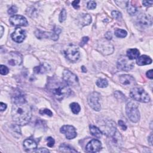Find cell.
Returning a JSON list of instances; mask_svg holds the SVG:
<instances>
[{
  "label": "cell",
  "mask_w": 153,
  "mask_h": 153,
  "mask_svg": "<svg viewBox=\"0 0 153 153\" xmlns=\"http://www.w3.org/2000/svg\"><path fill=\"white\" fill-rule=\"evenodd\" d=\"M12 116L14 123L19 126L28 124L32 117L31 110L26 100L13 102Z\"/></svg>",
  "instance_id": "1"
},
{
  "label": "cell",
  "mask_w": 153,
  "mask_h": 153,
  "mask_svg": "<svg viewBox=\"0 0 153 153\" xmlns=\"http://www.w3.org/2000/svg\"><path fill=\"white\" fill-rule=\"evenodd\" d=\"M66 83L55 79H50L47 83V89L51 95L58 101L68 97L71 93V90Z\"/></svg>",
  "instance_id": "2"
},
{
  "label": "cell",
  "mask_w": 153,
  "mask_h": 153,
  "mask_svg": "<svg viewBox=\"0 0 153 153\" xmlns=\"http://www.w3.org/2000/svg\"><path fill=\"white\" fill-rule=\"evenodd\" d=\"M126 114L129 120L133 123H136L140 119L138 105L132 101H129L126 106Z\"/></svg>",
  "instance_id": "3"
},
{
  "label": "cell",
  "mask_w": 153,
  "mask_h": 153,
  "mask_svg": "<svg viewBox=\"0 0 153 153\" xmlns=\"http://www.w3.org/2000/svg\"><path fill=\"white\" fill-rule=\"evenodd\" d=\"M130 96L134 100L143 103H147L150 101L148 94L140 87L133 88L130 91Z\"/></svg>",
  "instance_id": "4"
},
{
  "label": "cell",
  "mask_w": 153,
  "mask_h": 153,
  "mask_svg": "<svg viewBox=\"0 0 153 153\" xmlns=\"http://www.w3.org/2000/svg\"><path fill=\"white\" fill-rule=\"evenodd\" d=\"M65 57L72 62H75L80 58L79 48L74 45H70L64 51Z\"/></svg>",
  "instance_id": "5"
},
{
  "label": "cell",
  "mask_w": 153,
  "mask_h": 153,
  "mask_svg": "<svg viewBox=\"0 0 153 153\" xmlns=\"http://www.w3.org/2000/svg\"><path fill=\"white\" fill-rule=\"evenodd\" d=\"M134 67V64L127 57L122 56H121L117 62V68L120 70L124 71H129L132 70Z\"/></svg>",
  "instance_id": "6"
},
{
  "label": "cell",
  "mask_w": 153,
  "mask_h": 153,
  "mask_svg": "<svg viewBox=\"0 0 153 153\" xmlns=\"http://www.w3.org/2000/svg\"><path fill=\"white\" fill-rule=\"evenodd\" d=\"M100 94L97 92L91 93L88 97V103L91 108L96 111L101 110V106L100 104Z\"/></svg>",
  "instance_id": "7"
},
{
  "label": "cell",
  "mask_w": 153,
  "mask_h": 153,
  "mask_svg": "<svg viewBox=\"0 0 153 153\" xmlns=\"http://www.w3.org/2000/svg\"><path fill=\"white\" fill-rule=\"evenodd\" d=\"M63 80L68 86H76L79 85V79L76 75L69 70H65L63 72Z\"/></svg>",
  "instance_id": "8"
},
{
  "label": "cell",
  "mask_w": 153,
  "mask_h": 153,
  "mask_svg": "<svg viewBox=\"0 0 153 153\" xmlns=\"http://www.w3.org/2000/svg\"><path fill=\"white\" fill-rule=\"evenodd\" d=\"M102 132L106 135L107 136H112L117 131L116 123L112 121H106L103 125H100Z\"/></svg>",
  "instance_id": "9"
},
{
  "label": "cell",
  "mask_w": 153,
  "mask_h": 153,
  "mask_svg": "<svg viewBox=\"0 0 153 153\" xmlns=\"http://www.w3.org/2000/svg\"><path fill=\"white\" fill-rule=\"evenodd\" d=\"M60 132L64 134L68 139H72L76 136V130L72 126L65 125L60 128Z\"/></svg>",
  "instance_id": "10"
},
{
  "label": "cell",
  "mask_w": 153,
  "mask_h": 153,
  "mask_svg": "<svg viewBox=\"0 0 153 153\" xmlns=\"http://www.w3.org/2000/svg\"><path fill=\"white\" fill-rule=\"evenodd\" d=\"M9 22L13 26H26L28 24L27 19L21 15H13L10 18Z\"/></svg>",
  "instance_id": "11"
},
{
  "label": "cell",
  "mask_w": 153,
  "mask_h": 153,
  "mask_svg": "<svg viewBox=\"0 0 153 153\" xmlns=\"http://www.w3.org/2000/svg\"><path fill=\"white\" fill-rule=\"evenodd\" d=\"M26 37L25 30L20 28H17L12 34V40L16 43H20L24 41Z\"/></svg>",
  "instance_id": "12"
},
{
  "label": "cell",
  "mask_w": 153,
  "mask_h": 153,
  "mask_svg": "<svg viewBox=\"0 0 153 153\" xmlns=\"http://www.w3.org/2000/svg\"><path fill=\"white\" fill-rule=\"evenodd\" d=\"M97 48L105 55L112 54L114 51L113 45L107 41H102L101 43H99Z\"/></svg>",
  "instance_id": "13"
},
{
  "label": "cell",
  "mask_w": 153,
  "mask_h": 153,
  "mask_svg": "<svg viewBox=\"0 0 153 153\" xmlns=\"http://www.w3.org/2000/svg\"><path fill=\"white\" fill-rule=\"evenodd\" d=\"M101 148L102 144L97 139H93L90 141L86 147V151L89 152H96L100 151Z\"/></svg>",
  "instance_id": "14"
},
{
  "label": "cell",
  "mask_w": 153,
  "mask_h": 153,
  "mask_svg": "<svg viewBox=\"0 0 153 153\" xmlns=\"http://www.w3.org/2000/svg\"><path fill=\"white\" fill-rule=\"evenodd\" d=\"M10 59L9 60L8 64L12 66L20 65L22 62V57L20 53L18 52H11Z\"/></svg>",
  "instance_id": "15"
},
{
  "label": "cell",
  "mask_w": 153,
  "mask_h": 153,
  "mask_svg": "<svg viewBox=\"0 0 153 153\" xmlns=\"http://www.w3.org/2000/svg\"><path fill=\"white\" fill-rule=\"evenodd\" d=\"M137 20H138V22L140 25L145 26H151L152 24V18L149 14L145 13L140 14L138 17H137Z\"/></svg>",
  "instance_id": "16"
},
{
  "label": "cell",
  "mask_w": 153,
  "mask_h": 153,
  "mask_svg": "<svg viewBox=\"0 0 153 153\" xmlns=\"http://www.w3.org/2000/svg\"><path fill=\"white\" fill-rule=\"evenodd\" d=\"M120 82L124 86H133L135 84V80L130 75H121L120 76Z\"/></svg>",
  "instance_id": "17"
},
{
  "label": "cell",
  "mask_w": 153,
  "mask_h": 153,
  "mask_svg": "<svg viewBox=\"0 0 153 153\" xmlns=\"http://www.w3.org/2000/svg\"><path fill=\"white\" fill-rule=\"evenodd\" d=\"M78 24L81 27L89 25L91 22V17L89 14H81L79 16L78 19Z\"/></svg>",
  "instance_id": "18"
},
{
  "label": "cell",
  "mask_w": 153,
  "mask_h": 153,
  "mask_svg": "<svg viewBox=\"0 0 153 153\" xmlns=\"http://www.w3.org/2000/svg\"><path fill=\"white\" fill-rule=\"evenodd\" d=\"M152 59L147 55H142L140 57H138L136 60L137 64L139 66L150 65L152 63Z\"/></svg>",
  "instance_id": "19"
},
{
  "label": "cell",
  "mask_w": 153,
  "mask_h": 153,
  "mask_svg": "<svg viewBox=\"0 0 153 153\" xmlns=\"http://www.w3.org/2000/svg\"><path fill=\"white\" fill-rule=\"evenodd\" d=\"M139 51L137 49H130L127 50V57L130 60H133L139 56Z\"/></svg>",
  "instance_id": "20"
},
{
  "label": "cell",
  "mask_w": 153,
  "mask_h": 153,
  "mask_svg": "<svg viewBox=\"0 0 153 153\" xmlns=\"http://www.w3.org/2000/svg\"><path fill=\"white\" fill-rule=\"evenodd\" d=\"M24 147L28 150H35L37 147V144L35 141L31 139H27L24 142Z\"/></svg>",
  "instance_id": "21"
},
{
  "label": "cell",
  "mask_w": 153,
  "mask_h": 153,
  "mask_svg": "<svg viewBox=\"0 0 153 153\" xmlns=\"http://www.w3.org/2000/svg\"><path fill=\"white\" fill-rule=\"evenodd\" d=\"M50 66L47 64H42L34 68V71L36 74H43L50 70Z\"/></svg>",
  "instance_id": "22"
},
{
  "label": "cell",
  "mask_w": 153,
  "mask_h": 153,
  "mask_svg": "<svg viewBox=\"0 0 153 153\" xmlns=\"http://www.w3.org/2000/svg\"><path fill=\"white\" fill-rule=\"evenodd\" d=\"M90 133L91 135L96 137H97V138H100L101 137H102V132H101L100 129H99L98 127H97L95 126L90 125Z\"/></svg>",
  "instance_id": "23"
},
{
  "label": "cell",
  "mask_w": 153,
  "mask_h": 153,
  "mask_svg": "<svg viewBox=\"0 0 153 153\" xmlns=\"http://www.w3.org/2000/svg\"><path fill=\"white\" fill-rule=\"evenodd\" d=\"M52 34L53 33H50V32H43L41 30H38L35 32V35L37 38H50L51 39L52 37Z\"/></svg>",
  "instance_id": "24"
},
{
  "label": "cell",
  "mask_w": 153,
  "mask_h": 153,
  "mask_svg": "<svg viewBox=\"0 0 153 153\" xmlns=\"http://www.w3.org/2000/svg\"><path fill=\"white\" fill-rule=\"evenodd\" d=\"M59 151L60 152H76L77 151L74 150V148H71V147L69 146L68 145H66L65 144H62L59 147Z\"/></svg>",
  "instance_id": "25"
},
{
  "label": "cell",
  "mask_w": 153,
  "mask_h": 153,
  "mask_svg": "<svg viewBox=\"0 0 153 153\" xmlns=\"http://www.w3.org/2000/svg\"><path fill=\"white\" fill-rule=\"evenodd\" d=\"M96 85L99 87L105 88L108 85V81L104 79H99L96 81Z\"/></svg>",
  "instance_id": "26"
},
{
  "label": "cell",
  "mask_w": 153,
  "mask_h": 153,
  "mask_svg": "<svg viewBox=\"0 0 153 153\" xmlns=\"http://www.w3.org/2000/svg\"><path fill=\"white\" fill-rule=\"evenodd\" d=\"M70 108L72 110V112L75 114H77L80 112L81 110L80 106L79 105V104L76 103V102H73L70 105Z\"/></svg>",
  "instance_id": "27"
},
{
  "label": "cell",
  "mask_w": 153,
  "mask_h": 153,
  "mask_svg": "<svg viewBox=\"0 0 153 153\" xmlns=\"http://www.w3.org/2000/svg\"><path fill=\"white\" fill-rule=\"evenodd\" d=\"M115 35H116L118 38H125L126 37L127 33L124 29H117L114 32Z\"/></svg>",
  "instance_id": "28"
},
{
  "label": "cell",
  "mask_w": 153,
  "mask_h": 153,
  "mask_svg": "<svg viewBox=\"0 0 153 153\" xmlns=\"http://www.w3.org/2000/svg\"><path fill=\"white\" fill-rule=\"evenodd\" d=\"M126 7H127V12L128 13L131 15V16H133V15L135 14L136 12H137V9L136 8V7L132 5V4H129V2H128L127 5H126Z\"/></svg>",
  "instance_id": "29"
},
{
  "label": "cell",
  "mask_w": 153,
  "mask_h": 153,
  "mask_svg": "<svg viewBox=\"0 0 153 153\" xmlns=\"http://www.w3.org/2000/svg\"><path fill=\"white\" fill-rule=\"evenodd\" d=\"M66 19V12L65 9H63L61 11L60 15H59V21L60 22H64Z\"/></svg>",
  "instance_id": "30"
},
{
  "label": "cell",
  "mask_w": 153,
  "mask_h": 153,
  "mask_svg": "<svg viewBox=\"0 0 153 153\" xmlns=\"http://www.w3.org/2000/svg\"><path fill=\"white\" fill-rule=\"evenodd\" d=\"M9 68H7L6 66L1 65L0 66V73L1 75H7L9 73Z\"/></svg>",
  "instance_id": "31"
},
{
  "label": "cell",
  "mask_w": 153,
  "mask_h": 153,
  "mask_svg": "<svg viewBox=\"0 0 153 153\" xmlns=\"http://www.w3.org/2000/svg\"><path fill=\"white\" fill-rule=\"evenodd\" d=\"M112 16L116 20H120L122 18L121 13L118 11H113L111 13Z\"/></svg>",
  "instance_id": "32"
},
{
  "label": "cell",
  "mask_w": 153,
  "mask_h": 153,
  "mask_svg": "<svg viewBox=\"0 0 153 153\" xmlns=\"http://www.w3.org/2000/svg\"><path fill=\"white\" fill-rule=\"evenodd\" d=\"M40 114L41 115H47V116L51 117L53 116V112L49 109H42L40 110Z\"/></svg>",
  "instance_id": "33"
},
{
  "label": "cell",
  "mask_w": 153,
  "mask_h": 153,
  "mask_svg": "<svg viewBox=\"0 0 153 153\" xmlns=\"http://www.w3.org/2000/svg\"><path fill=\"white\" fill-rule=\"evenodd\" d=\"M115 96L120 101H123L125 99V96L122 93L121 91H116V92H115Z\"/></svg>",
  "instance_id": "34"
},
{
  "label": "cell",
  "mask_w": 153,
  "mask_h": 153,
  "mask_svg": "<svg viewBox=\"0 0 153 153\" xmlns=\"http://www.w3.org/2000/svg\"><path fill=\"white\" fill-rule=\"evenodd\" d=\"M87 8L89 10H93L96 9V3L94 1H90L87 3Z\"/></svg>",
  "instance_id": "35"
},
{
  "label": "cell",
  "mask_w": 153,
  "mask_h": 153,
  "mask_svg": "<svg viewBox=\"0 0 153 153\" xmlns=\"http://www.w3.org/2000/svg\"><path fill=\"white\" fill-rule=\"evenodd\" d=\"M47 146L49 147H53L54 146L55 141V139L51 137H48L47 138Z\"/></svg>",
  "instance_id": "36"
},
{
  "label": "cell",
  "mask_w": 153,
  "mask_h": 153,
  "mask_svg": "<svg viewBox=\"0 0 153 153\" xmlns=\"http://www.w3.org/2000/svg\"><path fill=\"white\" fill-rule=\"evenodd\" d=\"M17 12H18V8L16 7V6L15 5L12 6L8 10V13L10 15H13L15 13H16Z\"/></svg>",
  "instance_id": "37"
},
{
  "label": "cell",
  "mask_w": 153,
  "mask_h": 153,
  "mask_svg": "<svg viewBox=\"0 0 153 153\" xmlns=\"http://www.w3.org/2000/svg\"><path fill=\"white\" fill-rule=\"evenodd\" d=\"M89 40V38L88 37H83L82 38V40H81V41L80 42V45L81 47H83L84 45H85V44H87V43L88 42Z\"/></svg>",
  "instance_id": "38"
},
{
  "label": "cell",
  "mask_w": 153,
  "mask_h": 153,
  "mask_svg": "<svg viewBox=\"0 0 153 153\" xmlns=\"http://www.w3.org/2000/svg\"><path fill=\"white\" fill-rule=\"evenodd\" d=\"M118 125H119V126L121 127V129L122 130H123V131H126V130L127 129V126H126L124 122L122 120H120L118 121Z\"/></svg>",
  "instance_id": "39"
},
{
  "label": "cell",
  "mask_w": 153,
  "mask_h": 153,
  "mask_svg": "<svg viewBox=\"0 0 153 153\" xmlns=\"http://www.w3.org/2000/svg\"><path fill=\"white\" fill-rule=\"evenodd\" d=\"M80 1H74L72 3V5L73 6V7L75 9H79L80 8V6H79V3H80Z\"/></svg>",
  "instance_id": "40"
},
{
  "label": "cell",
  "mask_w": 153,
  "mask_h": 153,
  "mask_svg": "<svg viewBox=\"0 0 153 153\" xmlns=\"http://www.w3.org/2000/svg\"><path fill=\"white\" fill-rule=\"evenodd\" d=\"M142 4L145 7H150L153 4L152 1H143Z\"/></svg>",
  "instance_id": "41"
},
{
  "label": "cell",
  "mask_w": 153,
  "mask_h": 153,
  "mask_svg": "<svg viewBox=\"0 0 153 153\" xmlns=\"http://www.w3.org/2000/svg\"><path fill=\"white\" fill-rule=\"evenodd\" d=\"M105 38L107 40H111L112 38V35L111 32H107L105 34Z\"/></svg>",
  "instance_id": "42"
},
{
  "label": "cell",
  "mask_w": 153,
  "mask_h": 153,
  "mask_svg": "<svg viewBox=\"0 0 153 153\" xmlns=\"http://www.w3.org/2000/svg\"><path fill=\"white\" fill-rule=\"evenodd\" d=\"M35 152H49V151L48 150H47L46 148H40L38 149L36 151H35Z\"/></svg>",
  "instance_id": "43"
},
{
  "label": "cell",
  "mask_w": 153,
  "mask_h": 153,
  "mask_svg": "<svg viewBox=\"0 0 153 153\" xmlns=\"http://www.w3.org/2000/svg\"><path fill=\"white\" fill-rule=\"evenodd\" d=\"M0 105H0V106H1V107H0V110H1V111H3L5 110H6V108H7V105L5 104H4L3 102H1Z\"/></svg>",
  "instance_id": "44"
},
{
  "label": "cell",
  "mask_w": 153,
  "mask_h": 153,
  "mask_svg": "<svg viewBox=\"0 0 153 153\" xmlns=\"http://www.w3.org/2000/svg\"><path fill=\"white\" fill-rule=\"evenodd\" d=\"M152 71H153L152 70H149L148 71H147V76L150 79H153Z\"/></svg>",
  "instance_id": "45"
},
{
  "label": "cell",
  "mask_w": 153,
  "mask_h": 153,
  "mask_svg": "<svg viewBox=\"0 0 153 153\" xmlns=\"http://www.w3.org/2000/svg\"><path fill=\"white\" fill-rule=\"evenodd\" d=\"M54 32L58 35H59L61 32V29L59 27H55L54 29Z\"/></svg>",
  "instance_id": "46"
},
{
  "label": "cell",
  "mask_w": 153,
  "mask_h": 153,
  "mask_svg": "<svg viewBox=\"0 0 153 153\" xmlns=\"http://www.w3.org/2000/svg\"><path fill=\"white\" fill-rule=\"evenodd\" d=\"M148 141H149L150 145H152V133H151V135L148 137Z\"/></svg>",
  "instance_id": "47"
},
{
  "label": "cell",
  "mask_w": 153,
  "mask_h": 153,
  "mask_svg": "<svg viewBox=\"0 0 153 153\" xmlns=\"http://www.w3.org/2000/svg\"><path fill=\"white\" fill-rule=\"evenodd\" d=\"M3 34H4V28L3 26H1V38H2L3 35Z\"/></svg>",
  "instance_id": "48"
},
{
  "label": "cell",
  "mask_w": 153,
  "mask_h": 153,
  "mask_svg": "<svg viewBox=\"0 0 153 153\" xmlns=\"http://www.w3.org/2000/svg\"><path fill=\"white\" fill-rule=\"evenodd\" d=\"M81 70H82V71L83 72H87V69L85 68V66H83L81 67Z\"/></svg>",
  "instance_id": "49"
}]
</instances>
